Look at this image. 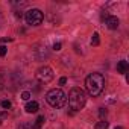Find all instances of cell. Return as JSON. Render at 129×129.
Segmentation results:
<instances>
[{"label":"cell","instance_id":"cell-4","mask_svg":"<svg viewBox=\"0 0 129 129\" xmlns=\"http://www.w3.org/2000/svg\"><path fill=\"white\" fill-rule=\"evenodd\" d=\"M35 76H37V79H38L40 82L49 84V82L53 79V70H52L49 66H43V67H40V69L37 70Z\"/></svg>","mask_w":129,"mask_h":129},{"label":"cell","instance_id":"cell-3","mask_svg":"<svg viewBox=\"0 0 129 129\" xmlns=\"http://www.w3.org/2000/svg\"><path fill=\"white\" fill-rule=\"evenodd\" d=\"M46 100L50 106L53 108H62L67 102V97H66V93L59 88H53L50 90L47 94H46Z\"/></svg>","mask_w":129,"mask_h":129},{"label":"cell","instance_id":"cell-18","mask_svg":"<svg viewBox=\"0 0 129 129\" xmlns=\"http://www.w3.org/2000/svg\"><path fill=\"white\" fill-rule=\"evenodd\" d=\"M66 82H67V78H61V79H59V85H64Z\"/></svg>","mask_w":129,"mask_h":129},{"label":"cell","instance_id":"cell-19","mask_svg":"<svg viewBox=\"0 0 129 129\" xmlns=\"http://www.w3.org/2000/svg\"><path fill=\"white\" fill-rule=\"evenodd\" d=\"M6 41H12V38H0V43H6Z\"/></svg>","mask_w":129,"mask_h":129},{"label":"cell","instance_id":"cell-9","mask_svg":"<svg viewBox=\"0 0 129 129\" xmlns=\"http://www.w3.org/2000/svg\"><path fill=\"white\" fill-rule=\"evenodd\" d=\"M43 123H44V115H40V117H37V120H35V123H34L32 129H40V127L43 126Z\"/></svg>","mask_w":129,"mask_h":129},{"label":"cell","instance_id":"cell-14","mask_svg":"<svg viewBox=\"0 0 129 129\" xmlns=\"http://www.w3.org/2000/svg\"><path fill=\"white\" fill-rule=\"evenodd\" d=\"M21 99H23V100H29V99H30V93H29V91L21 93Z\"/></svg>","mask_w":129,"mask_h":129},{"label":"cell","instance_id":"cell-2","mask_svg":"<svg viewBox=\"0 0 129 129\" xmlns=\"http://www.w3.org/2000/svg\"><path fill=\"white\" fill-rule=\"evenodd\" d=\"M69 103H70L72 109H75V111L82 109L85 106V103H87L85 93L81 88H72L70 93H69Z\"/></svg>","mask_w":129,"mask_h":129},{"label":"cell","instance_id":"cell-10","mask_svg":"<svg viewBox=\"0 0 129 129\" xmlns=\"http://www.w3.org/2000/svg\"><path fill=\"white\" fill-rule=\"evenodd\" d=\"M94 127H96V129H108V121H105V120H102V121H97Z\"/></svg>","mask_w":129,"mask_h":129},{"label":"cell","instance_id":"cell-11","mask_svg":"<svg viewBox=\"0 0 129 129\" xmlns=\"http://www.w3.org/2000/svg\"><path fill=\"white\" fill-rule=\"evenodd\" d=\"M0 108L5 109V111H9V108H11V102H9V100H2V102H0Z\"/></svg>","mask_w":129,"mask_h":129},{"label":"cell","instance_id":"cell-15","mask_svg":"<svg viewBox=\"0 0 129 129\" xmlns=\"http://www.w3.org/2000/svg\"><path fill=\"white\" fill-rule=\"evenodd\" d=\"M18 129H32V124H29V123H21V124L18 126Z\"/></svg>","mask_w":129,"mask_h":129},{"label":"cell","instance_id":"cell-22","mask_svg":"<svg viewBox=\"0 0 129 129\" xmlns=\"http://www.w3.org/2000/svg\"><path fill=\"white\" fill-rule=\"evenodd\" d=\"M2 121H3V118H2V117H0V124H2Z\"/></svg>","mask_w":129,"mask_h":129},{"label":"cell","instance_id":"cell-17","mask_svg":"<svg viewBox=\"0 0 129 129\" xmlns=\"http://www.w3.org/2000/svg\"><path fill=\"white\" fill-rule=\"evenodd\" d=\"M99 115H100L102 118H103V117H106V109H103V108H100V109H99Z\"/></svg>","mask_w":129,"mask_h":129},{"label":"cell","instance_id":"cell-7","mask_svg":"<svg viewBox=\"0 0 129 129\" xmlns=\"http://www.w3.org/2000/svg\"><path fill=\"white\" fill-rule=\"evenodd\" d=\"M127 70H129L127 62L126 61H118V64H117V72L121 73V75H124V73H127Z\"/></svg>","mask_w":129,"mask_h":129},{"label":"cell","instance_id":"cell-16","mask_svg":"<svg viewBox=\"0 0 129 129\" xmlns=\"http://www.w3.org/2000/svg\"><path fill=\"white\" fill-rule=\"evenodd\" d=\"M61 47H62V44H61V43H55V44H53V50H56V52H58V50H61Z\"/></svg>","mask_w":129,"mask_h":129},{"label":"cell","instance_id":"cell-23","mask_svg":"<svg viewBox=\"0 0 129 129\" xmlns=\"http://www.w3.org/2000/svg\"><path fill=\"white\" fill-rule=\"evenodd\" d=\"M114 129H121V127H114Z\"/></svg>","mask_w":129,"mask_h":129},{"label":"cell","instance_id":"cell-8","mask_svg":"<svg viewBox=\"0 0 129 129\" xmlns=\"http://www.w3.org/2000/svg\"><path fill=\"white\" fill-rule=\"evenodd\" d=\"M24 109H26V112H29V114H32V112H37V111H38V103H37L35 100H32V102H27Z\"/></svg>","mask_w":129,"mask_h":129},{"label":"cell","instance_id":"cell-21","mask_svg":"<svg viewBox=\"0 0 129 129\" xmlns=\"http://www.w3.org/2000/svg\"><path fill=\"white\" fill-rule=\"evenodd\" d=\"M15 17H20V18H21V17H23V14H21V12H15Z\"/></svg>","mask_w":129,"mask_h":129},{"label":"cell","instance_id":"cell-20","mask_svg":"<svg viewBox=\"0 0 129 129\" xmlns=\"http://www.w3.org/2000/svg\"><path fill=\"white\" fill-rule=\"evenodd\" d=\"M3 24V15H2V12H0V26Z\"/></svg>","mask_w":129,"mask_h":129},{"label":"cell","instance_id":"cell-6","mask_svg":"<svg viewBox=\"0 0 129 129\" xmlns=\"http://www.w3.org/2000/svg\"><path fill=\"white\" fill-rule=\"evenodd\" d=\"M105 24L108 26V29H117L118 27V24H120V20L117 18V17H114V15H109L108 18H106V21H105Z\"/></svg>","mask_w":129,"mask_h":129},{"label":"cell","instance_id":"cell-12","mask_svg":"<svg viewBox=\"0 0 129 129\" xmlns=\"http://www.w3.org/2000/svg\"><path fill=\"white\" fill-rule=\"evenodd\" d=\"M99 43H100L99 34H94V35H93V38H91V44H93V46H99Z\"/></svg>","mask_w":129,"mask_h":129},{"label":"cell","instance_id":"cell-1","mask_svg":"<svg viewBox=\"0 0 129 129\" xmlns=\"http://www.w3.org/2000/svg\"><path fill=\"white\" fill-rule=\"evenodd\" d=\"M105 87V78L100 73H91L87 79H85V88L88 91L90 96L96 97L103 91Z\"/></svg>","mask_w":129,"mask_h":129},{"label":"cell","instance_id":"cell-5","mask_svg":"<svg viewBox=\"0 0 129 129\" xmlns=\"http://www.w3.org/2000/svg\"><path fill=\"white\" fill-rule=\"evenodd\" d=\"M43 12L40 11V9H30V11H27L26 12V21H27V24H30V26H38V24H41L43 23Z\"/></svg>","mask_w":129,"mask_h":129},{"label":"cell","instance_id":"cell-13","mask_svg":"<svg viewBox=\"0 0 129 129\" xmlns=\"http://www.w3.org/2000/svg\"><path fill=\"white\" fill-rule=\"evenodd\" d=\"M8 53V47L6 46H0V56H5Z\"/></svg>","mask_w":129,"mask_h":129}]
</instances>
